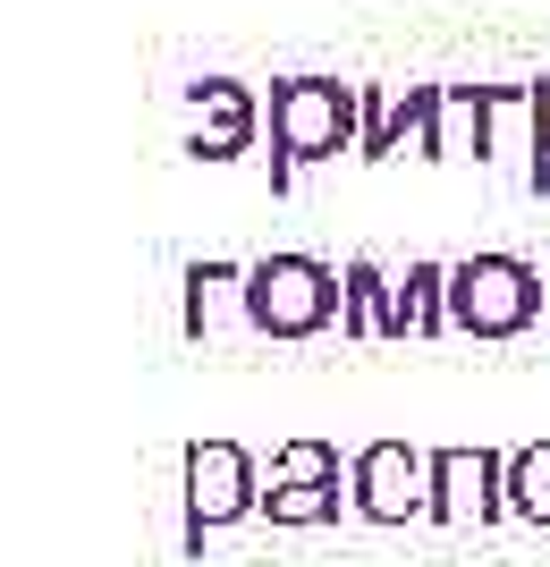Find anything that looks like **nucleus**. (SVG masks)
Segmentation results:
<instances>
[{
    "mask_svg": "<svg viewBox=\"0 0 550 567\" xmlns=\"http://www.w3.org/2000/svg\"><path fill=\"white\" fill-rule=\"evenodd\" d=\"M356 144H364V85H339V76L271 85V187H288L305 162L356 153Z\"/></svg>",
    "mask_w": 550,
    "mask_h": 567,
    "instance_id": "f257e3e1",
    "label": "nucleus"
},
{
    "mask_svg": "<svg viewBox=\"0 0 550 567\" xmlns=\"http://www.w3.org/2000/svg\"><path fill=\"white\" fill-rule=\"evenodd\" d=\"M550 322V280L517 255H466L449 262V331H475V339H517Z\"/></svg>",
    "mask_w": 550,
    "mask_h": 567,
    "instance_id": "f03ea898",
    "label": "nucleus"
},
{
    "mask_svg": "<svg viewBox=\"0 0 550 567\" xmlns=\"http://www.w3.org/2000/svg\"><path fill=\"white\" fill-rule=\"evenodd\" d=\"M339 322V271L313 255H255L246 262V331L313 339Z\"/></svg>",
    "mask_w": 550,
    "mask_h": 567,
    "instance_id": "7ed1b4c3",
    "label": "nucleus"
},
{
    "mask_svg": "<svg viewBox=\"0 0 550 567\" xmlns=\"http://www.w3.org/2000/svg\"><path fill=\"white\" fill-rule=\"evenodd\" d=\"M347 508L373 525H415L432 517V450L407 441H373V450L347 457Z\"/></svg>",
    "mask_w": 550,
    "mask_h": 567,
    "instance_id": "20e7f679",
    "label": "nucleus"
},
{
    "mask_svg": "<svg viewBox=\"0 0 550 567\" xmlns=\"http://www.w3.org/2000/svg\"><path fill=\"white\" fill-rule=\"evenodd\" d=\"M339 483H347V466H339L331 441H288V450L271 457L263 517H271V525H331L339 499H347Z\"/></svg>",
    "mask_w": 550,
    "mask_h": 567,
    "instance_id": "39448f33",
    "label": "nucleus"
},
{
    "mask_svg": "<svg viewBox=\"0 0 550 567\" xmlns=\"http://www.w3.org/2000/svg\"><path fill=\"white\" fill-rule=\"evenodd\" d=\"M263 508V483H255V457L238 441H195L187 450V525L212 534V525H238Z\"/></svg>",
    "mask_w": 550,
    "mask_h": 567,
    "instance_id": "423d86ee",
    "label": "nucleus"
},
{
    "mask_svg": "<svg viewBox=\"0 0 550 567\" xmlns=\"http://www.w3.org/2000/svg\"><path fill=\"white\" fill-rule=\"evenodd\" d=\"M491 517H508V457L432 450V525H491Z\"/></svg>",
    "mask_w": 550,
    "mask_h": 567,
    "instance_id": "0eeeda50",
    "label": "nucleus"
},
{
    "mask_svg": "<svg viewBox=\"0 0 550 567\" xmlns=\"http://www.w3.org/2000/svg\"><path fill=\"white\" fill-rule=\"evenodd\" d=\"M255 127H263V111H255V94L238 76H195L187 85V153L195 162H238L255 144Z\"/></svg>",
    "mask_w": 550,
    "mask_h": 567,
    "instance_id": "6e6552de",
    "label": "nucleus"
},
{
    "mask_svg": "<svg viewBox=\"0 0 550 567\" xmlns=\"http://www.w3.org/2000/svg\"><path fill=\"white\" fill-rule=\"evenodd\" d=\"M432 118H440V85H364V162H390V153H415L432 144Z\"/></svg>",
    "mask_w": 550,
    "mask_h": 567,
    "instance_id": "1a4fd4ad",
    "label": "nucleus"
},
{
    "mask_svg": "<svg viewBox=\"0 0 550 567\" xmlns=\"http://www.w3.org/2000/svg\"><path fill=\"white\" fill-rule=\"evenodd\" d=\"M432 331H449V262H407V271H390L382 339H432Z\"/></svg>",
    "mask_w": 550,
    "mask_h": 567,
    "instance_id": "9d476101",
    "label": "nucleus"
},
{
    "mask_svg": "<svg viewBox=\"0 0 550 567\" xmlns=\"http://www.w3.org/2000/svg\"><path fill=\"white\" fill-rule=\"evenodd\" d=\"M432 162H491V85H440L432 118Z\"/></svg>",
    "mask_w": 550,
    "mask_h": 567,
    "instance_id": "9b49d317",
    "label": "nucleus"
},
{
    "mask_svg": "<svg viewBox=\"0 0 550 567\" xmlns=\"http://www.w3.org/2000/svg\"><path fill=\"white\" fill-rule=\"evenodd\" d=\"M382 297H390V271L373 255H356L347 271H339V331L382 339Z\"/></svg>",
    "mask_w": 550,
    "mask_h": 567,
    "instance_id": "f8f14e48",
    "label": "nucleus"
},
{
    "mask_svg": "<svg viewBox=\"0 0 550 567\" xmlns=\"http://www.w3.org/2000/svg\"><path fill=\"white\" fill-rule=\"evenodd\" d=\"M508 517L550 525V441H533V450H508Z\"/></svg>",
    "mask_w": 550,
    "mask_h": 567,
    "instance_id": "ddd939ff",
    "label": "nucleus"
},
{
    "mask_svg": "<svg viewBox=\"0 0 550 567\" xmlns=\"http://www.w3.org/2000/svg\"><path fill=\"white\" fill-rule=\"evenodd\" d=\"M220 297H246V262H187V331L195 339L220 322Z\"/></svg>",
    "mask_w": 550,
    "mask_h": 567,
    "instance_id": "4468645a",
    "label": "nucleus"
},
{
    "mask_svg": "<svg viewBox=\"0 0 550 567\" xmlns=\"http://www.w3.org/2000/svg\"><path fill=\"white\" fill-rule=\"evenodd\" d=\"M533 136H542V162H550V85H533Z\"/></svg>",
    "mask_w": 550,
    "mask_h": 567,
    "instance_id": "2eb2a0df",
    "label": "nucleus"
},
{
    "mask_svg": "<svg viewBox=\"0 0 550 567\" xmlns=\"http://www.w3.org/2000/svg\"><path fill=\"white\" fill-rule=\"evenodd\" d=\"M542 280H550V271H542ZM542 331H550V322H542Z\"/></svg>",
    "mask_w": 550,
    "mask_h": 567,
    "instance_id": "dca6fc26",
    "label": "nucleus"
}]
</instances>
